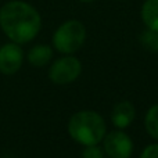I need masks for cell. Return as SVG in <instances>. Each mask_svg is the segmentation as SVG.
<instances>
[{
    "instance_id": "obj_1",
    "label": "cell",
    "mask_w": 158,
    "mask_h": 158,
    "mask_svg": "<svg viewBox=\"0 0 158 158\" xmlns=\"http://www.w3.org/2000/svg\"><path fill=\"white\" fill-rule=\"evenodd\" d=\"M0 28L11 42L25 44L40 32L42 18L32 4L11 0L0 8Z\"/></svg>"
},
{
    "instance_id": "obj_2",
    "label": "cell",
    "mask_w": 158,
    "mask_h": 158,
    "mask_svg": "<svg viewBox=\"0 0 158 158\" xmlns=\"http://www.w3.org/2000/svg\"><path fill=\"white\" fill-rule=\"evenodd\" d=\"M68 133L71 139L82 146L98 144L107 133L106 121L98 112L82 110L69 118Z\"/></svg>"
},
{
    "instance_id": "obj_3",
    "label": "cell",
    "mask_w": 158,
    "mask_h": 158,
    "mask_svg": "<svg viewBox=\"0 0 158 158\" xmlns=\"http://www.w3.org/2000/svg\"><path fill=\"white\" fill-rule=\"evenodd\" d=\"M86 40V28L78 19L63 22L53 33V46L63 54L77 53Z\"/></svg>"
},
{
    "instance_id": "obj_4",
    "label": "cell",
    "mask_w": 158,
    "mask_h": 158,
    "mask_svg": "<svg viewBox=\"0 0 158 158\" xmlns=\"http://www.w3.org/2000/svg\"><path fill=\"white\" fill-rule=\"evenodd\" d=\"M82 72V64L72 54L56 60L49 69V79L56 85H69L77 81Z\"/></svg>"
},
{
    "instance_id": "obj_5",
    "label": "cell",
    "mask_w": 158,
    "mask_h": 158,
    "mask_svg": "<svg viewBox=\"0 0 158 158\" xmlns=\"http://www.w3.org/2000/svg\"><path fill=\"white\" fill-rule=\"evenodd\" d=\"M103 150L108 158H131L133 154V142L122 129H117L106 133L103 139Z\"/></svg>"
},
{
    "instance_id": "obj_6",
    "label": "cell",
    "mask_w": 158,
    "mask_h": 158,
    "mask_svg": "<svg viewBox=\"0 0 158 158\" xmlns=\"http://www.w3.org/2000/svg\"><path fill=\"white\" fill-rule=\"evenodd\" d=\"M24 53L18 43H6L0 47V72L4 75H14L21 69Z\"/></svg>"
},
{
    "instance_id": "obj_7",
    "label": "cell",
    "mask_w": 158,
    "mask_h": 158,
    "mask_svg": "<svg viewBox=\"0 0 158 158\" xmlns=\"http://www.w3.org/2000/svg\"><path fill=\"white\" fill-rule=\"evenodd\" d=\"M136 117V108L131 101H119L114 106L111 111V122L115 128L125 129L135 121Z\"/></svg>"
},
{
    "instance_id": "obj_8",
    "label": "cell",
    "mask_w": 158,
    "mask_h": 158,
    "mask_svg": "<svg viewBox=\"0 0 158 158\" xmlns=\"http://www.w3.org/2000/svg\"><path fill=\"white\" fill-rule=\"evenodd\" d=\"M28 61L33 67H44L52 61L53 49L47 44H36L28 52Z\"/></svg>"
},
{
    "instance_id": "obj_9",
    "label": "cell",
    "mask_w": 158,
    "mask_h": 158,
    "mask_svg": "<svg viewBox=\"0 0 158 158\" xmlns=\"http://www.w3.org/2000/svg\"><path fill=\"white\" fill-rule=\"evenodd\" d=\"M140 14L148 29L158 31V0H144Z\"/></svg>"
},
{
    "instance_id": "obj_10",
    "label": "cell",
    "mask_w": 158,
    "mask_h": 158,
    "mask_svg": "<svg viewBox=\"0 0 158 158\" xmlns=\"http://www.w3.org/2000/svg\"><path fill=\"white\" fill-rule=\"evenodd\" d=\"M144 128L146 132L158 142V104H154L148 108L144 117Z\"/></svg>"
},
{
    "instance_id": "obj_11",
    "label": "cell",
    "mask_w": 158,
    "mask_h": 158,
    "mask_svg": "<svg viewBox=\"0 0 158 158\" xmlns=\"http://www.w3.org/2000/svg\"><path fill=\"white\" fill-rule=\"evenodd\" d=\"M143 47L151 53H158V31L154 29H146L140 36Z\"/></svg>"
},
{
    "instance_id": "obj_12",
    "label": "cell",
    "mask_w": 158,
    "mask_h": 158,
    "mask_svg": "<svg viewBox=\"0 0 158 158\" xmlns=\"http://www.w3.org/2000/svg\"><path fill=\"white\" fill-rule=\"evenodd\" d=\"M81 158H104V150L98 144L85 146Z\"/></svg>"
},
{
    "instance_id": "obj_13",
    "label": "cell",
    "mask_w": 158,
    "mask_h": 158,
    "mask_svg": "<svg viewBox=\"0 0 158 158\" xmlns=\"http://www.w3.org/2000/svg\"><path fill=\"white\" fill-rule=\"evenodd\" d=\"M140 158H158V143H151L146 146L140 154Z\"/></svg>"
},
{
    "instance_id": "obj_14",
    "label": "cell",
    "mask_w": 158,
    "mask_h": 158,
    "mask_svg": "<svg viewBox=\"0 0 158 158\" xmlns=\"http://www.w3.org/2000/svg\"><path fill=\"white\" fill-rule=\"evenodd\" d=\"M79 2H82V3H93V2H96V0H79Z\"/></svg>"
},
{
    "instance_id": "obj_15",
    "label": "cell",
    "mask_w": 158,
    "mask_h": 158,
    "mask_svg": "<svg viewBox=\"0 0 158 158\" xmlns=\"http://www.w3.org/2000/svg\"><path fill=\"white\" fill-rule=\"evenodd\" d=\"M3 158H13V157H10V156H6V157H3Z\"/></svg>"
}]
</instances>
